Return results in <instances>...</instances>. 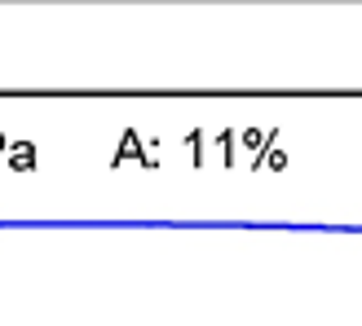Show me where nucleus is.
I'll use <instances>...</instances> for the list:
<instances>
[{"label": "nucleus", "instance_id": "obj_1", "mask_svg": "<svg viewBox=\"0 0 362 326\" xmlns=\"http://www.w3.org/2000/svg\"><path fill=\"white\" fill-rule=\"evenodd\" d=\"M9 163H13V168H31V163H35V159H31V146H18Z\"/></svg>", "mask_w": 362, "mask_h": 326}, {"label": "nucleus", "instance_id": "obj_2", "mask_svg": "<svg viewBox=\"0 0 362 326\" xmlns=\"http://www.w3.org/2000/svg\"><path fill=\"white\" fill-rule=\"evenodd\" d=\"M0 146H5V141H0Z\"/></svg>", "mask_w": 362, "mask_h": 326}]
</instances>
